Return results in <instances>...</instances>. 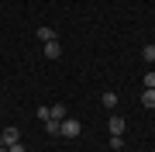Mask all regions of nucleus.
Here are the masks:
<instances>
[{"label":"nucleus","instance_id":"obj_1","mask_svg":"<svg viewBox=\"0 0 155 152\" xmlns=\"http://www.w3.org/2000/svg\"><path fill=\"white\" fill-rule=\"evenodd\" d=\"M59 135H66V138H76V135H79V121H76V118H66V121H59Z\"/></svg>","mask_w":155,"mask_h":152},{"label":"nucleus","instance_id":"obj_2","mask_svg":"<svg viewBox=\"0 0 155 152\" xmlns=\"http://www.w3.org/2000/svg\"><path fill=\"white\" fill-rule=\"evenodd\" d=\"M41 52H45V59H59V56H62L59 38H55V42H45V45H41Z\"/></svg>","mask_w":155,"mask_h":152},{"label":"nucleus","instance_id":"obj_3","mask_svg":"<svg viewBox=\"0 0 155 152\" xmlns=\"http://www.w3.org/2000/svg\"><path fill=\"white\" fill-rule=\"evenodd\" d=\"M0 142H4V145H14V142H21V131L17 128H4L0 131Z\"/></svg>","mask_w":155,"mask_h":152},{"label":"nucleus","instance_id":"obj_4","mask_svg":"<svg viewBox=\"0 0 155 152\" xmlns=\"http://www.w3.org/2000/svg\"><path fill=\"white\" fill-rule=\"evenodd\" d=\"M48 111H52V118H55V121H66V118H69V111H66V104H52Z\"/></svg>","mask_w":155,"mask_h":152},{"label":"nucleus","instance_id":"obj_5","mask_svg":"<svg viewBox=\"0 0 155 152\" xmlns=\"http://www.w3.org/2000/svg\"><path fill=\"white\" fill-rule=\"evenodd\" d=\"M124 131V118L121 114H110V135H121Z\"/></svg>","mask_w":155,"mask_h":152},{"label":"nucleus","instance_id":"obj_6","mask_svg":"<svg viewBox=\"0 0 155 152\" xmlns=\"http://www.w3.org/2000/svg\"><path fill=\"white\" fill-rule=\"evenodd\" d=\"M100 104H104L107 111H114V107H117V93H114V90H107L104 97H100Z\"/></svg>","mask_w":155,"mask_h":152},{"label":"nucleus","instance_id":"obj_7","mask_svg":"<svg viewBox=\"0 0 155 152\" xmlns=\"http://www.w3.org/2000/svg\"><path fill=\"white\" fill-rule=\"evenodd\" d=\"M38 38H41V45H45V42H55V31H52L48 24H41V28H38Z\"/></svg>","mask_w":155,"mask_h":152},{"label":"nucleus","instance_id":"obj_8","mask_svg":"<svg viewBox=\"0 0 155 152\" xmlns=\"http://www.w3.org/2000/svg\"><path fill=\"white\" fill-rule=\"evenodd\" d=\"M141 107L155 111V90H145V93H141Z\"/></svg>","mask_w":155,"mask_h":152},{"label":"nucleus","instance_id":"obj_9","mask_svg":"<svg viewBox=\"0 0 155 152\" xmlns=\"http://www.w3.org/2000/svg\"><path fill=\"white\" fill-rule=\"evenodd\" d=\"M141 59H145V62H155V45H145V49H141Z\"/></svg>","mask_w":155,"mask_h":152},{"label":"nucleus","instance_id":"obj_10","mask_svg":"<svg viewBox=\"0 0 155 152\" xmlns=\"http://www.w3.org/2000/svg\"><path fill=\"white\" fill-rule=\"evenodd\" d=\"M45 131H48V135H59V121L48 118V121H45Z\"/></svg>","mask_w":155,"mask_h":152},{"label":"nucleus","instance_id":"obj_11","mask_svg":"<svg viewBox=\"0 0 155 152\" xmlns=\"http://www.w3.org/2000/svg\"><path fill=\"white\" fill-rule=\"evenodd\" d=\"M110 149L121 152V149H124V138H121V135H110Z\"/></svg>","mask_w":155,"mask_h":152},{"label":"nucleus","instance_id":"obj_12","mask_svg":"<svg viewBox=\"0 0 155 152\" xmlns=\"http://www.w3.org/2000/svg\"><path fill=\"white\" fill-rule=\"evenodd\" d=\"M145 90H155V69H152V73H145Z\"/></svg>","mask_w":155,"mask_h":152},{"label":"nucleus","instance_id":"obj_13","mask_svg":"<svg viewBox=\"0 0 155 152\" xmlns=\"http://www.w3.org/2000/svg\"><path fill=\"white\" fill-rule=\"evenodd\" d=\"M7 152H24V145H21V142H14V145H7Z\"/></svg>","mask_w":155,"mask_h":152},{"label":"nucleus","instance_id":"obj_14","mask_svg":"<svg viewBox=\"0 0 155 152\" xmlns=\"http://www.w3.org/2000/svg\"><path fill=\"white\" fill-rule=\"evenodd\" d=\"M0 152H7V145H0Z\"/></svg>","mask_w":155,"mask_h":152},{"label":"nucleus","instance_id":"obj_15","mask_svg":"<svg viewBox=\"0 0 155 152\" xmlns=\"http://www.w3.org/2000/svg\"><path fill=\"white\" fill-rule=\"evenodd\" d=\"M0 145H4V142H0Z\"/></svg>","mask_w":155,"mask_h":152}]
</instances>
